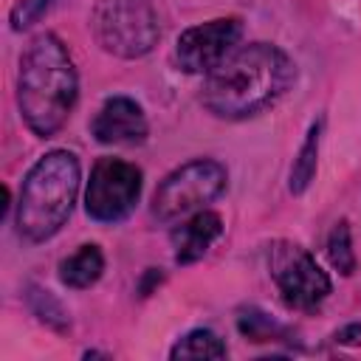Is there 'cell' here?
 Wrapping results in <instances>:
<instances>
[{"instance_id":"cell-18","label":"cell","mask_w":361,"mask_h":361,"mask_svg":"<svg viewBox=\"0 0 361 361\" xmlns=\"http://www.w3.org/2000/svg\"><path fill=\"white\" fill-rule=\"evenodd\" d=\"M336 338H338L341 344H358V341H361V324H350V327H344L341 333H336Z\"/></svg>"},{"instance_id":"cell-15","label":"cell","mask_w":361,"mask_h":361,"mask_svg":"<svg viewBox=\"0 0 361 361\" xmlns=\"http://www.w3.org/2000/svg\"><path fill=\"white\" fill-rule=\"evenodd\" d=\"M240 330L251 338V341H271V338H276L279 333H282V327L271 319V316H265L262 310H245L243 316H240Z\"/></svg>"},{"instance_id":"cell-17","label":"cell","mask_w":361,"mask_h":361,"mask_svg":"<svg viewBox=\"0 0 361 361\" xmlns=\"http://www.w3.org/2000/svg\"><path fill=\"white\" fill-rule=\"evenodd\" d=\"M54 0H20L14 8H11V28L14 31H23L28 25H34L48 8H51Z\"/></svg>"},{"instance_id":"cell-12","label":"cell","mask_w":361,"mask_h":361,"mask_svg":"<svg viewBox=\"0 0 361 361\" xmlns=\"http://www.w3.org/2000/svg\"><path fill=\"white\" fill-rule=\"evenodd\" d=\"M319 135H322V121H316V124L310 127V133H307V138H305V144H302V149H299V155H296V161H293V169H290V192H293V195H302V192L310 186L313 175H316Z\"/></svg>"},{"instance_id":"cell-4","label":"cell","mask_w":361,"mask_h":361,"mask_svg":"<svg viewBox=\"0 0 361 361\" xmlns=\"http://www.w3.org/2000/svg\"><path fill=\"white\" fill-rule=\"evenodd\" d=\"M93 34L107 54L135 59L158 42V14L149 0H96Z\"/></svg>"},{"instance_id":"cell-5","label":"cell","mask_w":361,"mask_h":361,"mask_svg":"<svg viewBox=\"0 0 361 361\" xmlns=\"http://www.w3.org/2000/svg\"><path fill=\"white\" fill-rule=\"evenodd\" d=\"M226 189V169L217 161L197 158L178 166L164 178L152 197V214L161 223H175L186 214L200 212L206 203L220 197Z\"/></svg>"},{"instance_id":"cell-6","label":"cell","mask_w":361,"mask_h":361,"mask_svg":"<svg viewBox=\"0 0 361 361\" xmlns=\"http://www.w3.org/2000/svg\"><path fill=\"white\" fill-rule=\"evenodd\" d=\"M141 195V169L135 164H127L121 158H99L87 192H85V209L99 223H116L124 220Z\"/></svg>"},{"instance_id":"cell-8","label":"cell","mask_w":361,"mask_h":361,"mask_svg":"<svg viewBox=\"0 0 361 361\" xmlns=\"http://www.w3.org/2000/svg\"><path fill=\"white\" fill-rule=\"evenodd\" d=\"M243 39V23L234 17L209 20L203 25H192L178 37L175 59L186 73H209L214 71Z\"/></svg>"},{"instance_id":"cell-9","label":"cell","mask_w":361,"mask_h":361,"mask_svg":"<svg viewBox=\"0 0 361 361\" xmlns=\"http://www.w3.org/2000/svg\"><path fill=\"white\" fill-rule=\"evenodd\" d=\"M93 135L99 144L133 147L147 138V118L138 102L127 96H113L102 104L93 118Z\"/></svg>"},{"instance_id":"cell-10","label":"cell","mask_w":361,"mask_h":361,"mask_svg":"<svg viewBox=\"0 0 361 361\" xmlns=\"http://www.w3.org/2000/svg\"><path fill=\"white\" fill-rule=\"evenodd\" d=\"M223 234V220L220 214L214 212H195L186 223H180L175 231H172V245H175V262L180 265H189L195 259H200L209 245Z\"/></svg>"},{"instance_id":"cell-2","label":"cell","mask_w":361,"mask_h":361,"mask_svg":"<svg viewBox=\"0 0 361 361\" xmlns=\"http://www.w3.org/2000/svg\"><path fill=\"white\" fill-rule=\"evenodd\" d=\"M76 68L54 34H39L20 59L17 102L31 133L54 135L76 102Z\"/></svg>"},{"instance_id":"cell-14","label":"cell","mask_w":361,"mask_h":361,"mask_svg":"<svg viewBox=\"0 0 361 361\" xmlns=\"http://www.w3.org/2000/svg\"><path fill=\"white\" fill-rule=\"evenodd\" d=\"M327 257L333 262V268L338 274H353L355 271V254H353V243H350V228H347V220L336 223L330 237H327Z\"/></svg>"},{"instance_id":"cell-7","label":"cell","mask_w":361,"mask_h":361,"mask_svg":"<svg viewBox=\"0 0 361 361\" xmlns=\"http://www.w3.org/2000/svg\"><path fill=\"white\" fill-rule=\"evenodd\" d=\"M271 276L282 293V299L293 307H316L330 293L327 274L316 265V259L296 243L279 240L268 251Z\"/></svg>"},{"instance_id":"cell-1","label":"cell","mask_w":361,"mask_h":361,"mask_svg":"<svg viewBox=\"0 0 361 361\" xmlns=\"http://www.w3.org/2000/svg\"><path fill=\"white\" fill-rule=\"evenodd\" d=\"M296 79L288 54L271 42L234 48L214 71L206 73L200 102L217 118L240 121L274 107Z\"/></svg>"},{"instance_id":"cell-3","label":"cell","mask_w":361,"mask_h":361,"mask_svg":"<svg viewBox=\"0 0 361 361\" xmlns=\"http://www.w3.org/2000/svg\"><path fill=\"white\" fill-rule=\"evenodd\" d=\"M79 192V161L68 149H54L42 155L23 180L20 206H17V231L28 243H42L54 237Z\"/></svg>"},{"instance_id":"cell-16","label":"cell","mask_w":361,"mask_h":361,"mask_svg":"<svg viewBox=\"0 0 361 361\" xmlns=\"http://www.w3.org/2000/svg\"><path fill=\"white\" fill-rule=\"evenodd\" d=\"M31 307H34V313H37L42 322H48V324L56 327V330H65L68 316H65L62 307L51 299L48 290H37V288H31Z\"/></svg>"},{"instance_id":"cell-11","label":"cell","mask_w":361,"mask_h":361,"mask_svg":"<svg viewBox=\"0 0 361 361\" xmlns=\"http://www.w3.org/2000/svg\"><path fill=\"white\" fill-rule=\"evenodd\" d=\"M104 271V257L96 245H82L73 257L62 259L59 265V279L68 288H90Z\"/></svg>"},{"instance_id":"cell-13","label":"cell","mask_w":361,"mask_h":361,"mask_svg":"<svg viewBox=\"0 0 361 361\" xmlns=\"http://www.w3.org/2000/svg\"><path fill=\"white\" fill-rule=\"evenodd\" d=\"M169 355L172 358H223L226 344L212 330H192L172 347Z\"/></svg>"}]
</instances>
